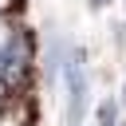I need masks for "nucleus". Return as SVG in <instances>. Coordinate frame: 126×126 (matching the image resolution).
<instances>
[{
	"mask_svg": "<svg viewBox=\"0 0 126 126\" xmlns=\"http://www.w3.org/2000/svg\"><path fill=\"white\" fill-rule=\"evenodd\" d=\"M63 83H67V126H79L87 114V51H63Z\"/></svg>",
	"mask_w": 126,
	"mask_h": 126,
	"instance_id": "obj_1",
	"label": "nucleus"
},
{
	"mask_svg": "<svg viewBox=\"0 0 126 126\" xmlns=\"http://www.w3.org/2000/svg\"><path fill=\"white\" fill-rule=\"evenodd\" d=\"M98 126H118V106L114 102H102L98 106Z\"/></svg>",
	"mask_w": 126,
	"mask_h": 126,
	"instance_id": "obj_2",
	"label": "nucleus"
},
{
	"mask_svg": "<svg viewBox=\"0 0 126 126\" xmlns=\"http://www.w3.org/2000/svg\"><path fill=\"white\" fill-rule=\"evenodd\" d=\"M4 91H8V87H0V110H4Z\"/></svg>",
	"mask_w": 126,
	"mask_h": 126,
	"instance_id": "obj_3",
	"label": "nucleus"
},
{
	"mask_svg": "<svg viewBox=\"0 0 126 126\" xmlns=\"http://www.w3.org/2000/svg\"><path fill=\"white\" fill-rule=\"evenodd\" d=\"M4 8H8V0H0V12H4Z\"/></svg>",
	"mask_w": 126,
	"mask_h": 126,
	"instance_id": "obj_4",
	"label": "nucleus"
},
{
	"mask_svg": "<svg viewBox=\"0 0 126 126\" xmlns=\"http://www.w3.org/2000/svg\"><path fill=\"white\" fill-rule=\"evenodd\" d=\"M122 98H126V87H122Z\"/></svg>",
	"mask_w": 126,
	"mask_h": 126,
	"instance_id": "obj_5",
	"label": "nucleus"
}]
</instances>
